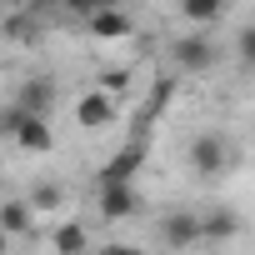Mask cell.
Here are the masks:
<instances>
[{"instance_id": "12", "label": "cell", "mask_w": 255, "mask_h": 255, "mask_svg": "<svg viewBox=\"0 0 255 255\" xmlns=\"http://www.w3.org/2000/svg\"><path fill=\"white\" fill-rule=\"evenodd\" d=\"M225 10H230V0H180V15L190 25H215Z\"/></svg>"}, {"instance_id": "1", "label": "cell", "mask_w": 255, "mask_h": 255, "mask_svg": "<svg viewBox=\"0 0 255 255\" xmlns=\"http://www.w3.org/2000/svg\"><path fill=\"white\" fill-rule=\"evenodd\" d=\"M185 160H190L195 175H225V170L235 165V150H230V140H225L220 130H200V135L190 140Z\"/></svg>"}, {"instance_id": "2", "label": "cell", "mask_w": 255, "mask_h": 255, "mask_svg": "<svg viewBox=\"0 0 255 255\" xmlns=\"http://www.w3.org/2000/svg\"><path fill=\"white\" fill-rule=\"evenodd\" d=\"M100 215L115 225V220H130V215H140V190H135V180H105L100 185Z\"/></svg>"}, {"instance_id": "17", "label": "cell", "mask_w": 255, "mask_h": 255, "mask_svg": "<svg viewBox=\"0 0 255 255\" xmlns=\"http://www.w3.org/2000/svg\"><path fill=\"white\" fill-rule=\"evenodd\" d=\"M60 5H70V10L90 15V10H100V5H115V0H60Z\"/></svg>"}, {"instance_id": "13", "label": "cell", "mask_w": 255, "mask_h": 255, "mask_svg": "<svg viewBox=\"0 0 255 255\" xmlns=\"http://www.w3.org/2000/svg\"><path fill=\"white\" fill-rule=\"evenodd\" d=\"M50 245H55V250H65V255H75V250H90V230H85V225H75V220H65V225H55Z\"/></svg>"}, {"instance_id": "11", "label": "cell", "mask_w": 255, "mask_h": 255, "mask_svg": "<svg viewBox=\"0 0 255 255\" xmlns=\"http://www.w3.org/2000/svg\"><path fill=\"white\" fill-rule=\"evenodd\" d=\"M25 200H30V210H35V215H55V210L65 205V190H60L55 180H35Z\"/></svg>"}, {"instance_id": "18", "label": "cell", "mask_w": 255, "mask_h": 255, "mask_svg": "<svg viewBox=\"0 0 255 255\" xmlns=\"http://www.w3.org/2000/svg\"><path fill=\"white\" fill-rule=\"evenodd\" d=\"M5 250H10V235H5V230H0V255H5Z\"/></svg>"}, {"instance_id": "8", "label": "cell", "mask_w": 255, "mask_h": 255, "mask_svg": "<svg viewBox=\"0 0 255 255\" xmlns=\"http://www.w3.org/2000/svg\"><path fill=\"white\" fill-rule=\"evenodd\" d=\"M50 100H55V80H50V75H30V80H20V85H15V105H20V110L45 115V110H50Z\"/></svg>"}, {"instance_id": "16", "label": "cell", "mask_w": 255, "mask_h": 255, "mask_svg": "<svg viewBox=\"0 0 255 255\" xmlns=\"http://www.w3.org/2000/svg\"><path fill=\"white\" fill-rule=\"evenodd\" d=\"M20 115H25V110H20L15 100H10L5 110H0V135H15V125H20Z\"/></svg>"}, {"instance_id": "7", "label": "cell", "mask_w": 255, "mask_h": 255, "mask_svg": "<svg viewBox=\"0 0 255 255\" xmlns=\"http://www.w3.org/2000/svg\"><path fill=\"white\" fill-rule=\"evenodd\" d=\"M20 150H30V155H45L50 145H55V135H50V120L45 115H35V110H25L20 115V125H15V135H10Z\"/></svg>"}, {"instance_id": "6", "label": "cell", "mask_w": 255, "mask_h": 255, "mask_svg": "<svg viewBox=\"0 0 255 255\" xmlns=\"http://www.w3.org/2000/svg\"><path fill=\"white\" fill-rule=\"evenodd\" d=\"M85 30H90L95 40H130V35H135V20L125 15V10H115V5H100V10H90Z\"/></svg>"}, {"instance_id": "5", "label": "cell", "mask_w": 255, "mask_h": 255, "mask_svg": "<svg viewBox=\"0 0 255 255\" xmlns=\"http://www.w3.org/2000/svg\"><path fill=\"white\" fill-rule=\"evenodd\" d=\"M160 245H170V250L200 245V215H190V210H165V215H160Z\"/></svg>"}, {"instance_id": "9", "label": "cell", "mask_w": 255, "mask_h": 255, "mask_svg": "<svg viewBox=\"0 0 255 255\" xmlns=\"http://www.w3.org/2000/svg\"><path fill=\"white\" fill-rule=\"evenodd\" d=\"M30 225H35V210H30V200H25V195L0 200V230H5L10 240H15V235H30Z\"/></svg>"}, {"instance_id": "10", "label": "cell", "mask_w": 255, "mask_h": 255, "mask_svg": "<svg viewBox=\"0 0 255 255\" xmlns=\"http://www.w3.org/2000/svg\"><path fill=\"white\" fill-rule=\"evenodd\" d=\"M235 230H240V215L225 210V205L210 210V215H200V240H230Z\"/></svg>"}, {"instance_id": "3", "label": "cell", "mask_w": 255, "mask_h": 255, "mask_svg": "<svg viewBox=\"0 0 255 255\" xmlns=\"http://www.w3.org/2000/svg\"><path fill=\"white\" fill-rule=\"evenodd\" d=\"M110 120H115V95L105 85H95V90H85L75 100V125H80V130H105Z\"/></svg>"}, {"instance_id": "4", "label": "cell", "mask_w": 255, "mask_h": 255, "mask_svg": "<svg viewBox=\"0 0 255 255\" xmlns=\"http://www.w3.org/2000/svg\"><path fill=\"white\" fill-rule=\"evenodd\" d=\"M170 55H175V65L190 70V75H200V70H210V65L220 60L215 40H205V35H180V40L170 45Z\"/></svg>"}, {"instance_id": "15", "label": "cell", "mask_w": 255, "mask_h": 255, "mask_svg": "<svg viewBox=\"0 0 255 255\" xmlns=\"http://www.w3.org/2000/svg\"><path fill=\"white\" fill-rule=\"evenodd\" d=\"M5 35H15V40H40V25H35V20H10Z\"/></svg>"}, {"instance_id": "14", "label": "cell", "mask_w": 255, "mask_h": 255, "mask_svg": "<svg viewBox=\"0 0 255 255\" xmlns=\"http://www.w3.org/2000/svg\"><path fill=\"white\" fill-rule=\"evenodd\" d=\"M235 60H240L245 70H255V25H240V35H235Z\"/></svg>"}]
</instances>
